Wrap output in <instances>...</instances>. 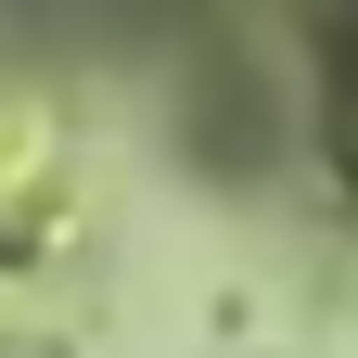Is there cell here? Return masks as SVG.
I'll use <instances>...</instances> for the list:
<instances>
[{
    "mask_svg": "<svg viewBox=\"0 0 358 358\" xmlns=\"http://www.w3.org/2000/svg\"><path fill=\"white\" fill-rule=\"evenodd\" d=\"M345 141H358V38H345Z\"/></svg>",
    "mask_w": 358,
    "mask_h": 358,
    "instance_id": "1",
    "label": "cell"
}]
</instances>
